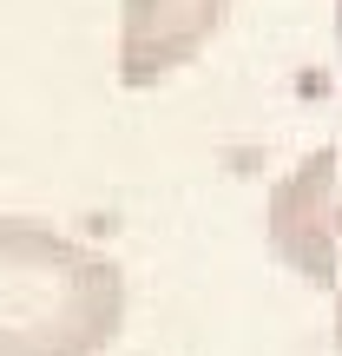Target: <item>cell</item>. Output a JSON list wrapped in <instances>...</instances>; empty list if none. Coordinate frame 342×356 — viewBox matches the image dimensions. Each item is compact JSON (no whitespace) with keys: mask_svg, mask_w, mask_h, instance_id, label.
<instances>
[{"mask_svg":"<svg viewBox=\"0 0 342 356\" xmlns=\"http://www.w3.org/2000/svg\"><path fill=\"white\" fill-rule=\"evenodd\" d=\"M237 0H119V86L152 92L224 33Z\"/></svg>","mask_w":342,"mask_h":356,"instance_id":"3","label":"cell"},{"mask_svg":"<svg viewBox=\"0 0 342 356\" xmlns=\"http://www.w3.org/2000/svg\"><path fill=\"white\" fill-rule=\"evenodd\" d=\"M132 317L119 257L46 218H0V356H99Z\"/></svg>","mask_w":342,"mask_h":356,"instance_id":"1","label":"cell"},{"mask_svg":"<svg viewBox=\"0 0 342 356\" xmlns=\"http://www.w3.org/2000/svg\"><path fill=\"white\" fill-rule=\"evenodd\" d=\"M270 251L303 284H342V152L316 145L277 191H270Z\"/></svg>","mask_w":342,"mask_h":356,"instance_id":"2","label":"cell"}]
</instances>
